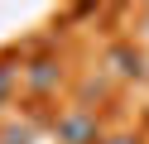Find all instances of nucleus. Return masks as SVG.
Here are the masks:
<instances>
[{
  "mask_svg": "<svg viewBox=\"0 0 149 144\" xmlns=\"http://www.w3.org/2000/svg\"><path fill=\"white\" fill-rule=\"evenodd\" d=\"M106 125L91 106H63L53 115V144H101Z\"/></svg>",
  "mask_w": 149,
  "mask_h": 144,
  "instance_id": "obj_1",
  "label": "nucleus"
},
{
  "mask_svg": "<svg viewBox=\"0 0 149 144\" xmlns=\"http://www.w3.org/2000/svg\"><path fill=\"white\" fill-rule=\"evenodd\" d=\"M19 77H24V91L34 96V101H48V96H58V86L68 82V72H63V58L58 53H34L19 63Z\"/></svg>",
  "mask_w": 149,
  "mask_h": 144,
  "instance_id": "obj_2",
  "label": "nucleus"
},
{
  "mask_svg": "<svg viewBox=\"0 0 149 144\" xmlns=\"http://www.w3.org/2000/svg\"><path fill=\"white\" fill-rule=\"evenodd\" d=\"M106 67L116 77H125V82H135V77H144V53L135 43H111L106 48Z\"/></svg>",
  "mask_w": 149,
  "mask_h": 144,
  "instance_id": "obj_3",
  "label": "nucleus"
},
{
  "mask_svg": "<svg viewBox=\"0 0 149 144\" xmlns=\"http://www.w3.org/2000/svg\"><path fill=\"white\" fill-rule=\"evenodd\" d=\"M19 82H24V77H19V67H15V58H10V53H0V111L15 101Z\"/></svg>",
  "mask_w": 149,
  "mask_h": 144,
  "instance_id": "obj_4",
  "label": "nucleus"
},
{
  "mask_svg": "<svg viewBox=\"0 0 149 144\" xmlns=\"http://www.w3.org/2000/svg\"><path fill=\"white\" fill-rule=\"evenodd\" d=\"M101 144H144V139H139V134H106Z\"/></svg>",
  "mask_w": 149,
  "mask_h": 144,
  "instance_id": "obj_5",
  "label": "nucleus"
},
{
  "mask_svg": "<svg viewBox=\"0 0 149 144\" xmlns=\"http://www.w3.org/2000/svg\"><path fill=\"white\" fill-rule=\"evenodd\" d=\"M0 144H10V139H0Z\"/></svg>",
  "mask_w": 149,
  "mask_h": 144,
  "instance_id": "obj_6",
  "label": "nucleus"
}]
</instances>
